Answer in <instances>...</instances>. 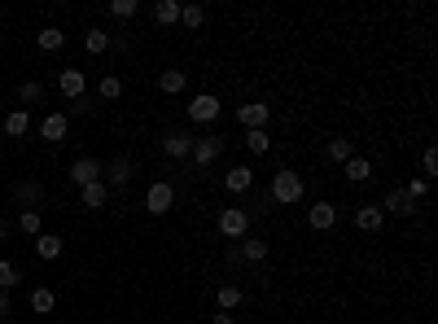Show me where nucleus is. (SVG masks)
<instances>
[{
  "instance_id": "1",
  "label": "nucleus",
  "mask_w": 438,
  "mask_h": 324,
  "mask_svg": "<svg viewBox=\"0 0 438 324\" xmlns=\"http://www.w3.org/2000/svg\"><path fill=\"white\" fill-rule=\"evenodd\" d=\"M272 202H280V206H294V202H302V176L298 171H276L272 176Z\"/></svg>"
},
{
  "instance_id": "2",
  "label": "nucleus",
  "mask_w": 438,
  "mask_h": 324,
  "mask_svg": "<svg viewBox=\"0 0 438 324\" xmlns=\"http://www.w3.org/2000/svg\"><path fill=\"white\" fill-rule=\"evenodd\" d=\"M219 233L233 237V241H246V237H250V211H241V206L219 211Z\"/></svg>"
},
{
  "instance_id": "3",
  "label": "nucleus",
  "mask_w": 438,
  "mask_h": 324,
  "mask_svg": "<svg viewBox=\"0 0 438 324\" xmlns=\"http://www.w3.org/2000/svg\"><path fill=\"white\" fill-rule=\"evenodd\" d=\"M219 110H224V106H219L215 92H197L193 101H189V123H215Z\"/></svg>"
},
{
  "instance_id": "4",
  "label": "nucleus",
  "mask_w": 438,
  "mask_h": 324,
  "mask_svg": "<svg viewBox=\"0 0 438 324\" xmlns=\"http://www.w3.org/2000/svg\"><path fill=\"white\" fill-rule=\"evenodd\" d=\"M171 202H175V189H171L167 180H153L149 193H145V211H149V215H167Z\"/></svg>"
},
{
  "instance_id": "5",
  "label": "nucleus",
  "mask_w": 438,
  "mask_h": 324,
  "mask_svg": "<svg viewBox=\"0 0 438 324\" xmlns=\"http://www.w3.org/2000/svg\"><path fill=\"white\" fill-rule=\"evenodd\" d=\"M224 145H228V140L211 132V136H202V140H193V154H189V158H193V162H197V167L206 171V167H211V162H215V158L224 154Z\"/></svg>"
},
{
  "instance_id": "6",
  "label": "nucleus",
  "mask_w": 438,
  "mask_h": 324,
  "mask_svg": "<svg viewBox=\"0 0 438 324\" xmlns=\"http://www.w3.org/2000/svg\"><path fill=\"white\" fill-rule=\"evenodd\" d=\"M237 123H241L246 132L268 128V123H272V106H268V101H250V106H241V110H237Z\"/></svg>"
},
{
  "instance_id": "7",
  "label": "nucleus",
  "mask_w": 438,
  "mask_h": 324,
  "mask_svg": "<svg viewBox=\"0 0 438 324\" xmlns=\"http://www.w3.org/2000/svg\"><path fill=\"white\" fill-rule=\"evenodd\" d=\"M101 171H106V167H101L97 158H75V167H70V184H75V189H88V184L101 180Z\"/></svg>"
},
{
  "instance_id": "8",
  "label": "nucleus",
  "mask_w": 438,
  "mask_h": 324,
  "mask_svg": "<svg viewBox=\"0 0 438 324\" xmlns=\"http://www.w3.org/2000/svg\"><path fill=\"white\" fill-rule=\"evenodd\" d=\"M412 211H417V202H412L403 189H390V193L381 197V215H399V219H407Z\"/></svg>"
},
{
  "instance_id": "9",
  "label": "nucleus",
  "mask_w": 438,
  "mask_h": 324,
  "mask_svg": "<svg viewBox=\"0 0 438 324\" xmlns=\"http://www.w3.org/2000/svg\"><path fill=\"white\" fill-rule=\"evenodd\" d=\"M193 140H197L193 132L171 128V132H167V140H163V145H167V158H189V154H193Z\"/></svg>"
},
{
  "instance_id": "10",
  "label": "nucleus",
  "mask_w": 438,
  "mask_h": 324,
  "mask_svg": "<svg viewBox=\"0 0 438 324\" xmlns=\"http://www.w3.org/2000/svg\"><path fill=\"white\" fill-rule=\"evenodd\" d=\"M307 223H312L316 233H329L333 223H338V206H333V202H316L312 211H307Z\"/></svg>"
},
{
  "instance_id": "11",
  "label": "nucleus",
  "mask_w": 438,
  "mask_h": 324,
  "mask_svg": "<svg viewBox=\"0 0 438 324\" xmlns=\"http://www.w3.org/2000/svg\"><path fill=\"white\" fill-rule=\"evenodd\" d=\"M66 132H70V118H66V114H58V110L44 114V123H40V136H44V140L58 145V140H66Z\"/></svg>"
},
{
  "instance_id": "12",
  "label": "nucleus",
  "mask_w": 438,
  "mask_h": 324,
  "mask_svg": "<svg viewBox=\"0 0 438 324\" xmlns=\"http://www.w3.org/2000/svg\"><path fill=\"white\" fill-rule=\"evenodd\" d=\"M381 223H385V215H381L377 202H364V206L355 211V228H359V233H377Z\"/></svg>"
},
{
  "instance_id": "13",
  "label": "nucleus",
  "mask_w": 438,
  "mask_h": 324,
  "mask_svg": "<svg viewBox=\"0 0 438 324\" xmlns=\"http://www.w3.org/2000/svg\"><path fill=\"white\" fill-rule=\"evenodd\" d=\"M58 88H62V96H70V101H80V96H84V88H88L84 70H62V74H58Z\"/></svg>"
},
{
  "instance_id": "14",
  "label": "nucleus",
  "mask_w": 438,
  "mask_h": 324,
  "mask_svg": "<svg viewBox=\"0 0 438 324\" xmlns=\"http://www.w3.org/2000/svg\"><path fill=\"white\" fill-rule=\"evenodd\" d=\"M101 176H106V189H123L127 180H132V162H127V158H114L106 171H101Z\"/></svg>"
},
{
  "instance_id": "15",
  "label": "nucleus",
  "mask_w": 438,
  "mask_h": 324,
  "mask_svg": "<svg viewBox=\"0 0 438 324\" xmlns=\"http://www.w3.org/2000/svg\"><path fill=\"white\" fill-rule=\"evenodd\" d=\"M224 189H228V193H250V189H254V171H250V167H233V171L224 176Z\"/></svg>"
},
{
  "instance_id": "16",
  "label": "nucleus",
  "mask_w": 438,
  "mask_h": 324,
  "mask_svg": "<svg viewBox=\"0 0 438 324\" xmlns=\"http://www.w3.org/2000/svg\"><path fill=\"white\" fill-rule=\"evenodd\" d=\"M342 176H346L351 184H364V180L373 176V162H368V158H346V162H342Z\"/></svg>"
},
{
  "instance_id": "17",
  "label": "nucleus",
  "mask_w": 438,
  "mask_h": 324,
  "mask_svg": "<svg viewBox=\"0 0 438 324\" xmlns=\"http://www.w3.org/2000/svg\"><path fill=\"white\" fill-rule=\"evenodd\" d=\"M35 255L48 259V263L62 259V237H58V233H40V237H35Z\"/></svg>"
},
{
  "instance_id": "18",
  "label": "nucleus",
  "mask_w": 438,
  "mask_h": 324,
  "mask_svg": "<svg viewBox=\"0 0 438 324\" xmlns=\"http://www.w3.org/2000/svg\"><path fill=\"white\" fill-rule=\"evenodd\" d=\"M5 132H9L13 140L27 136V132H31V114H27V110H9V114H5Z\"/></svg>"
},
{
  "instance_id": "19",
  "label": "nucleus",
  "mask_w": 438,
  "mask_h": 324,
  "mask_svg": "<svg viewBox=\"0 0 438 324\" xmlns=\"http://www.w3.org/2000/svg\"><path fill=\"white\" fill-rule=\"evenodd\" d=\"M237 250H241V259H250V263H263V259H268V241H263V237H246Z\"/></svg>"
},
{
  "instance_id": "20",
  "label": "nucleus",
  "mask_w": 438,
  "mask_h": 324,
  "mask_svg": "<svg viewBox=\"0 0 438 324\" xmlns=\"http://www.w3.org/2000/svg\"><path fill=\"white\" fill-rule=\"evenodd\" d=\"M80 197H84V206H92V211H101V206H106V197H110V189H106V180H97V184H88V189H80Z\"/></svg>"
},
{
  "instance_id": "21",
  "label": "nucleus",
  "mask_w": 438,
  "mask_h": 324,
  "mask_svg": "<svg viewBox=\"0 0 438 324\" xmlns=\"http://www.w3.org/2000/svg\"><path fill=\"white\" fill-rule=\"evenodd\" d=\"M53 307H58L53 289H44V285H40V289H31V311H35V315H48Z\"/></svg>"
},
{
  "instance_id": "22",
  "label": "nucleus",
  "mask_w": 438,
  "mask_h": 324,
  "mask_svg": "<svg viewBox=\"0 0 438 324\" xmlns=\"http://www.w3.org/2000/svg\"><path fill=\"white\" fill-rule=\"evenodd\" d=\"M246 149H250V154H268V149H272V136H268V128H254V132H246Z\"/></svg>"
},
{
  "instance_id": "23",
  "label": "nucleus",
  "mask_w": 438,
  "mask_h": 324,
  "mask_svg": "<svg viewBox=\"0 0 438 324\" xmlns=\"http://www.w3.org/2000/svg\"><path fill=\"white\" fill-rule=\"evenodd\" d=\"M329 158H333V162H346V158H355V140H346V136H333V140H329Z\"/></svg>"
},
{
  "instance_id": "24",
  "label": "nucleus",
  "mask_w": 438,
  "mask_h": 324,
  "mask_svg": "<svg viewBox=\"0 0 438 324\" xmlns=\"http://www.w3.org/2000/svg\"><path fill=\"white\" fill-rule=\"evenodd\" d=\"M158 88H163L167 96L185 92V70H163V74H158Z\"/></svg>"
},
{
  "instance_id": "25",
  "label": "nucleus",
  "mask_w": 438,
  "mask_h": 324,
  "mask_svg": "<svg viewBox=\"0 0 438 324\" xmlns=\"http://www.w3.org/2000/svg\"><path fill=\"white\" fill-rule=\"evenodd\" d=\"M18 228L27 233V237H40V233H44V219H40V211H18Z\"/></svg>"
},
{
  "instance_id": "26",
  "label": "nucleus",
  "mask_w": 438,
  "mask_h": 324,
  "mask_svg": "<svg viewBox=\"0 0 438 324\" xmlns=\"http://www.w3.org/2000/svg\"><path fill=\"white\" fill-rule=\"evenodd\" d=\"M153 18H158L163 27H171V22H180V0H158V5H153Z\"/></svg>"
},
{
  "instance_id": "27",
  "label": "nucleus",
  "mask_w": 438,
  "mask_h": 324,
  "mask_svg": "<svg viewBox=\"0 0 438 324\" xmlns=\"http://www.w3.org/2000/svg\"><path fill=\"white\" fill-rule=\"evenodd\" d=\"M97 92H101V101H119V96H123V79H119V74H106V79L97 84Z\"/></svg>"
},
{
  "instance_id": "28",
  "label": "nucleus",
  "mask_w": 438,
  "mask_h": 324,
  "mask_svg": "<svg viewBox=\"0 0 438 324\" xmlns=\"http://www.w3.org/2000/svg\"><path fill=\"white\" fill-rule=\"evenodd\" d=\"M13 197L22 202V211H31L40 197H44V189H40V184H18V189H13Z\"/></svg>"
},
{
  "instance_id": "29",
  "label": "nucleus",
  "mask_w": 438,
  "mask_h": 324,
  "mask_svg": "<svg viewBox=\"0 0 438 324\" xmlns=\"http://www.w3.org/2000/svg\"><path fill=\"white\" fill-rule=\"evenodd\" d=\"M84 48H88V53L97 57V53H106V48H110V35L106 31H101V27H92L88 35H84Z\"/></svg>"
},
{
  "instance_id": "30",
  "label": "nucleus",
  "mask_w": 438,
  "mask_h": 324,
  "mask_svg": "<svg viewBox=\"0 0 438 324\" xmlns=\"http://www.w3.org/2000/svg\"><path fill=\"white\" fill-rule=\"evenodd\" d=\"M35 44L44 48V53H53V48H62V44H66V35H62L58 27H44V31L35 35Z\"/></svg>"
},
{
  "instance_id": "31",
  "label": "nucleus",
  "mask_w": 438,
  "mask_h": 324,
  "mask_svg": "<svg viewBox=\"0 0 438 324\" xmlns=\"http://www.w3.org/2000/svg\"><path fill=\"white\" fill-rule=\"evenodd\" d=\"M180 22H185L189 31H197L202 22H206V9H202V5H180Z\"/></svg>"
},
{
  "instance_id": "32",
  "label": "nucleus",
  "mask_w": 438,
  "mask_h": 324,
  "mask_svg": "<svg viewBox=\"0 0 438 324\" xmlns=\"http://www.w3.org/2000/svg\"><path fill=\"white\" fill-rule=\"evenodd\" d=\"M215 298H219V311H237V307H241V289H237V285H224Z\"/></svg>"
},
{
  "instance_id": "33",
  "label": "nucleus",
  "mask_w": 438,
  "mask_h": 324,
  "mask_svg": "<svg viewBox=\"0 0 438 324\" xmlns=\"http://www.w3.org/2000/svg\"><path fill=\"white\" fill-rule=\"evenodd\" d=\"M13 285H18V267H13L9 259H0V289H5V294H9Z\"/></svg>"
},
{
  "instance_id": "34",
  "label": "nucleus",
  "mask_w": 438,
  "mask_h": 324,
  "mask_svg": "<svg viewBox=\"0 0 438 324\" xmlns=\"http://www.w3.org/2000/svg\"><path fill=\"white\" fill-rule=\"evenodd\" d=\"M110 13L127 22V18H136V13H141V5H136V0H114V5H110Z\"/></svg>"
},
{
  "instance_id": "35",
  "label": "nucleus",
  "mask_w": 438,
  "mask_h": 324,
  "mask_svg": "<svg viewBox=\"0 0 438 324\" xmlns=\"http://www.w3.org/2000/svg\"><path fill=\"white\" fill-rule=\"evenodd\" d=\"M40 96H44V84H40V79H27V84H22V106H27V101L35 106Z\"/></svg>"
},
{
  "instance_id": "36",
  "label": "nucleus",
  "mask_w": 438,
  "mask_h": 324,
  "mask_svg": "<svg viewBox=\"0 0 438 324\" xmlns=\"http://www.w3.org/2000/svg\"><path fill=\"white\" fill-rule=\"evenodd\" d=\"M403 193H407V197H412V202H421V197H425V193H429V180H421V176H417V180H412V184H407V189H403Z\"/></svg>"
},
{
  "instance_id": "37",
  "label": "nucleus",
  "mask_w": 438,
  "mask_h": 324,
  "mask_svg": "<svg viewBox=\"0 0 438 324\" xmlns=\"http://www.w3.org/2000/svg\"><path fill=\"white\" fill-rule=\"evenodd\" d=\"M421 167H425V176H421V180L438 176V154H434V149H425V154H421Z\"/></svg>"
},
{
  "instance_id": "38",
  "label": "nucleus",
  "mask_w": 438,
  "mask_h": 324,
  "mask_svg": "<svg viewBox=\"0 0 438 324\" xmlns=\"http://www.w3.org/2000/svg\"><path fill=\"white\" fill-rule=\"evenodd\" d=\"M211 324H237V320H233V311H219V315H211Z\"/></svg>"
},
{
  "instance_id": "39",
  "label": "nucleus",
  "mask_w": 438,
  "mask_h": 324,
  "mask_svg": "<svg viewBox=\"0 0 438 324\" xmlns=\"http://www.w3.org/2000/svg\"><path fill=\"white\" fill-rule=\"evenodd\" d=\"M5 315H9V294L0 289V320H5Z\"/></svg>"
}]
</instances>
